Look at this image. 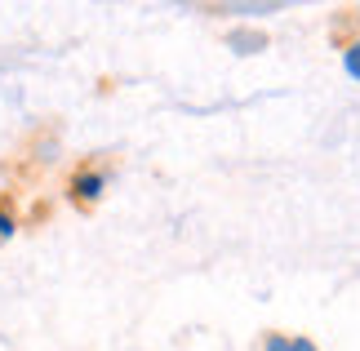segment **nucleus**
<instances>
[{
  "label": "nucleus",
  "instance_id": "f03ea898",
  "mask_svg": "<svg viewBox=\"0 0 360 351\" xmlns=\"http://www.w3.org/2000/svg\"><path fill=\"white\" fill-rule=\"evenodd\" d=\"M338 63H342V72H347V80H356V85H360V36H352L347 45H342Z\"/></svg>",
  "mask_w": 360,
  "mask_h": 351
},
{
  "label": "nucleus",
  "instance_id": "39448f33",
  "mask_svg": "<svg viewBox=\"0 0 360 351\" xmlns=\"http://www.w3.org/2000/svg\"><path fill=\"white\" fill-rule=\"evenodd\" d=\"M262 351H294V333H262Z\"/></svg>",
  "mask_w": 360,
  "mask_h": 351
},
{
  "label": "nucleus",
  "instance_id": "423d86ee",
  "mask_svg": "<svg viewBox=\"0 0 360 351\" xmlns=\"http://www.w3.org/2000/svg\"><path fill=\"white\" fill-rule=\"evenodd\" d=\"M352 18H356V36H360V5H356V9H352Z\"/></svg>",
  "mask_w": 360,
  "mask_h": 351
},
{
  "label": "nucleus",
  "instance_id": "7ed1b4c3",
  "mask_svg": "<svg viewBox=\"0 0 360 351\" xmlns=\"http://www.w3.org/2000/svg\"><path fill=\"white\" fill-rule=\"evenodd\" d=\"M227 45L236 49V53H258L262 45H267V36H262V32H231Z\"/></svg>",
  "mask_w": 360,
  "mask_h": 351
},
{
  "label": "nucleus",
  "instance_id": "20e7f679",
  "mask_svg": "<svg viewBox=\"0 0 360 351\" xmlns=\"http://www.w3.org/2000/svg\"><path fill=\"white\" fill-rule=\"evenodd\" d=\"M13 236H18V214H13L9 205H0V249H5Z\"/></svg>",
  "mask_w": 360,
  "mask_h": 351
},
{
  "label": "nucleus",
  "instance_id": "f257e3e1",
  "mask_svg": "<svg viewBox=\"0 0 360 351\" xmlns=\"http://www.w3.org/2000/svg\"><path fill=\"white\" fill-rule=\"evenodd\" d=\"M107 182H112L107 165H80V170L67 178V196H72V205H98Z\"/></svg>",
  "mask_w": 360,
  "mask_h": 351
}]
</instances>
